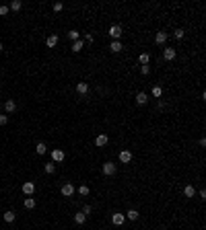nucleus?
Here are the masks:
<instances>
[{"label":"nucleus","instance_id":"nucleus-28","mask_svg":"<svg viewBox=\"0 0 206 230\" xmlns=\"http://www.w3.org/2000/svg\"><path fill=\"white\" fill-rule=\"evenodd\" d=\"M173 37H175V39H182V37H183V29H175V31H173Z\"/></svg>","mask_w":206,"mask_h":230},{"label":"nucleus","instance_id":"nucleus-19","mask_svg":"<svg viewBox=\"0 0 206 230\" xmlns=\"http://www.w3.org/2000/svg\"><path fill=\"white\" fill-rule=\"evenodd\" d=\"M4 109H6V113H13V111L17 109L15 101H6V103H4Z\"/></svg>","mask_w":206,"mask_h":230},{"label":"nucleus","instance_id":"nucleus-3","mask_svg":"<svg viewBox=\"0 0 206 230\" xmlns=\"http://www.w3.org/2000/svg\"><path fill=\"white\" fill-rule=\"evenodd\" d=\"M72 193H74V185H72V183H64V185H62V195L70 197Z\"/></svg>","mask_w":206,"mask_h":230},{"label":"nucleus","instance_id":"nucleus-36","mask_svg":"<svg viewBox=\"0 0 206 230\" xmlns=\"http://www.w3.org/2000/svg\"><path fill=\"white\" fill-rule=\"evenodd\" d=\"M2 49H4V47H2V43H0V51H2Z\"/></svg>","mask_w":206,"mask_h":230},{"label":"nucleus","instance_id":"nucleus-11","mask_svg":"<svg viewBox=\"0 0 206 230\" xmlns=\"http://www.w3.org/2000/svg\"><path fill=\"white\" fill-rule=\"evenodd\" d=\"M21 8H23V2H21V0H13L8 4V10H13V12H17V10H21Z\"/></svg>","mask_w":206,"mask_h":230},{"label":"nucleus","instance_id":"nucleus-23","mask_svg":"<svg viewBox=\"0 0 206 230\" xmlns=\"http://www.w3.org/2000/svg\"><path fill=\"white\" fill-rule=\"evenodd\" d=\"M161 95H163V88L159 86V84H157V86H152V97H155V99H161Z\"/></svg>","mask_w":206,"mask_h":230},{"label":"nucleus","instance_id":"nucleus-34","mask_svg":"<svg viewBox=\"0 0 206 230\" xmlns=\"http://www.w3.org/2000/svg\"><path fill=\"white\" fill-rule=\"evenodd\" d=\"M91 212H93V208H91V206H85V208H83V214H85V216L91 214Z\"/></svg>","mask_w":206,"mask_h":230},{"label":"nucleus","instance_id":"nucleus-20","mask_svg":"<svg viewBox=\"0 0 206 230\" xmlns=\"http://www.w3.org/2000/svg\"><path fill=\"white\" fill-rule=\"evenodd\" d=\"M138 60H140V64H142V66H148V60H151V56H148L147 51H144V54L138 56Z\"/></svg>","mask_w":206,"mask_h":230},{"label":"nucleus","instance_id":"nucleus-2","mask_svg":"<svg viewBox=\"0 0 206 230\" xmlns=\"http://www.w3.org/2000/svg\"><path fill=\"white\" fill-rule=\"evenodd\" d=\"M107 142H109V138L105 136V134H99L97 138H95V146H99V148H103V146H107Z\"/></svg>","mask_w":206,"mask_h":230},{"label":"nucleus","instance_id":"nucleus-30","mask_svg":"<svg viewBox=\"0 0 206 230\" xmlns=\"http://www.w3.org/2000/svg\"><path fill=\"white\" fill-rule=\"evenodd\" d=\"M10 10H8V6H0V17H6Z\"/></svg>","mask_w":206,"mask_h":230},{"label":"nucleus","instance_id":"nucleus-10","mask_svg":"<svg viewBox=\"0 0 206 230\" xmlns=\"http://www.w3.org/2000/svg\"><path fill=\"white\" fill-rule=\"evenodd\" d=\"M45 45H48V47H56V45H58V35H48Z\"/></svg>","mask_w":206,"mask_h":230},{"label":"nucleus","instance_id":"nucleus-14","mask_svg":"<svg viewBox=\"0 0 206 230\" xmlns=\"http://www.w3.org/2000/svg\"><path fill=\"white\" fill-rule=\"evenodd\" d=\"M183 195H186V197H194V195H196V189H194V185H186V189H183Z\"/></svg>","mask_w":206,"mask_h":230},{"label":"nucleus","instance_id":"nucleus-26","mask_svg":"<svg viewBox=\"0 0 206 230\" xmlns=\"http://www.w3.org/2000/svg\"><path fill=\"white\" fill-rule=\"evenodd\" d=\"M45 150H48V148H45L44 142H39L37 146H35V152H37V154H45Z\"/></svg>","mask_w":206,"mask_h":230},{"label":"nucleus","instance_id":"nucleus-15","mask_svg":"<svg viewBox=\"0 0 206 230\" xmlns=\"http://www.w3.org/2000/svg\"><path fill=\"white\" fill-rule=\"evenodd\" d=\"M147 101H148L147 93H138V95H136V103H138V105H144Z\"/></svg>","mask_w":206,"mask_h":230},{"label":"nucleus","instance_id":"nucleus-8","mask_svg":"<svg viewBox=\"0 0 206 230\" xmlns=\"http://www.w3.org/2000/svg\"><path fill=\"white\" fill-rule=\"evenodd\" d=\"M163 56H165V60H175L177 51H175V47H165V51H163Z\"/></svg>","mask_w":206,"mask_h":230},{"label":"nucleus","instance_id":"nucleus-7","mask_svg":"<svg viewBox=\"0 0 206 230\" xmlns=\"http://www.w3.org/2000/svg\"><path fill=\"white\" fill-rule=\"evenodd\" d=\"M111 222H113L116 226H122L124 222H126V216H124V214H113V216H111Z\"/></svg>","mask_w":206,"mask_h":230},{"label":"nucleus","instance_id":"nucleus-9","mask_svg":"<svg viewBox=\"0 0 206 230\" xmlns=\"http://www.w3.org/2000/svg\"><path fill=\"white\" fill-rule=\"evenodd\" d=\"M116 173V164L113 162H105L103 164V175H113Z\"/></svg>","mask_w":206,"mask_h":230},{"label":"nucleus","instance_id":"nucleus-1","mask_svg":"<svg viewBox=\"0 0 206 230\" xmlns=\"http://www.w3.org/2000/svg\"><path fill=\"white\" fill-rule=\"evenodd\" d=\"M23 193H25V195H27V197H31V195H33V193H35V185H33V183H31V181L23 183Z\"/></svg>","mask_w":206,"mask_h":230},{"label":"nucleus","instance_id":"nucleus-25","mask_svg":"<svg viewBox=\"0 0 206 230\" xmlns=\"http://www.w3.org/2000/svg\"><path fill=\"white\" fill-rule=\"evenodd\" d=\"M83 45H85V43H83L80 39H79V41H74V43H72V51H76V54H79L80 49H83Z\"/></svg>","mask_w":206,"mask_h":230},{"label":"nucleus","instance_id":"nucleus-16","mask_svg":"<svg viewBox=\"0 0 206 230\" xmlns=\"http://www.w3.org/2000/svg\"><path fill=\"white\" fill-rule=\"evenodd\" d=\"M109 49H111L113 54H118V51H122V43H120V41H111V45H109Z\"/></svg>","mask_w":206,"mask_h":230},{"label":"nucleus","instance_id":"nucleus-31","mask_svg":"<svg viewBox=\"0 0 206 230\" xmlns=\"http://www.w3.org/2000/svg\"><path fill=\"white\" fill-rule=\"evenodd\" d=\"M148 72H151V68H148V66H140V74H144V76H147Z\"/></svg>","mask_w":206,"mask_h":230},{"label":"nucleus","instance_id":"nucleus-13","mask_svg":"<svg viewBox=\"0 0 206 230\" xmlns=\"http://www.w3.org/2000/svg\"><path fill=\"white\" fill-rule=\"evenodd\" d=\"M155 41H157L159 45H161V43H165V41H167V33H165V31H159V33L155 35Z\"/></svg>","mask_w":206,"mask_h":230},{"label":"nucleus","instance_id":"nucleus-5","mask_svg":"<svg viewBox=\"0 0 206 230\" xmlns=\"http://www.w3.org/2000/svg\"><path fill=\"white\" fill-rule=\"evenodd\" d=\"M109 35H111L113 39L122 37V27H120V25H113V27H109Z\"/></svg>","mask_w":206,"mask_h":230},{"label":"nucleus","instance_id":"nucleus-4","mask_svg":"<svg viewBox=\"0 0 206 230\" xmlns=\"http://www.w3.org/2000/svg\"><path fill=\"white\" fill-rule=\"evenodd\" d=\"M130 160H132V152H130V150H122V152H120V162L128 164Z\"/></svg>","mask_w":206,"mask_h":230},{"label":"nucleus","instance_id":"nucleus-33","mask_svg":"<svg viewBox=\"0 0 206 230\" xmlns=\"http://www.w3.org/2000/svg\"><path fill=\"white\" fill-rule=\"evenodd\" d=\"M6 123H8V117H6V115H0V125H6Z\"/></svg>","mask_w":206,"mask_h":230},{"label":"nucleus","instance_id":"nucleus-6","mask_svg":"<svg viewBox=\"0 0 206 230\" xmlns=\"http://www.w3.org/2000/svg\"><path fill=\"white\" fill-rule=\"evenodd\" d=\"M52 160H54V162H62L64 160V150H58V148L52 150Z\"/></svg>","mask_w":206,"mask_h":230},{"label":"nucleus","instance_id":"nucleus-27","mask_svg":"<svg viewBox=\"0 0 206 230\" xmlns=\"http://www.w3.org/2000/svg\"><path fill=\"white\" fill-rule=\"evenodd\" d=\"M79 31H76V29H72V31H68V37H70V39H72V41H79Z\"/></svg>","mask_w":206,"mask_h":230},{"label":"nucleus","instance_id":"nucleus-24","mask_svg":"<svg viewBox=\"0 0 206 230\" xmlns=\"http://www.w3.org/2000/svg\"><path fill=\"white\" fill-rule=\"evenodd\" d=\"M4 222H15V212H4Z\"/></svg>","mask_w":206,"mask_h":230},{"label":"nucleus","instance_id":"nucleus-35","mask_svg":"<svg viewBox=\"0 0 206 230\" xmlns=\"http://www.w3.org/2000/svg\"><path fill=\"white\" fill-rule=\"evenodd\" d=\"M85 41H87V43H93V35L87 33V35H85Z\"/></svg>","mask_w":206,"mask_h":230},{"label":"nucleus","instance_id":"nucleus-21","mask_svg":"<svg viewBox=\"0 0 206 230\" xmlns=\"http://www.w3.org/2000/svg\"><path fill=\"white\" fill-rule=\"evenodd\" d=\"M25 208H27V210H33V208H35V199H33V197H25Z\"/></svg>","mask_w":206,"mask_h":230},{"label":"nucleus","instance_id":"nucleus-18","mask_svg":"<svg viewBox=\"0 0 206 230\" xmlns=\"http://www.w3.org/2000/svg\"><path fill=\"white\" fill-rule=\"evenodd\" d=\"M124 216H126L128 220H138V216H140V214H138L136 210H128V214H124Z\"/></svg>","mask_w":206,"mask_h":230},{"label":"nucleus","instance_id":"nucleus-17","mask_svg":"<svg viewBox=\"0 0 206 230\" xmlns=\"http://www.w3.org/2000/svg\"><path fill=\"white\" fill-rule=\"evenodd\" d=\"M85 220H87V216H85L83 212H79V214H74V222H76V224H85Z\"/></svg>","mask_w":206,"mask_h":230},{"label":"nucleus","instance_id":"nucleus-32","mask_svg":"<svg viewBox=\"0 0 206 230\" xmlns=\"http://www.w3.org/2000/svg\"><path fill=\"white\" fill-rule=\"evenodd\" d=\"M62 8H64V4H62V2H56V4H54V10H56V12H60Z\"/></svg>","mask_w":206,"mask_h":230},{"label":"nucleus","instance_id":"nucleus-12","mask_svg":"<svg viewBox=\"0 0 206 230\" xmlns=\"http://www.w3.org/2000/svg\"><path fill=\"white\" fill-rule=\"evenodd\" d=\"M76 93H79V95H87L89 93V84L87 82H79V84H76Z\"/></svg>","mask_w":206,"mask_h":230},{"label":"nucleus","instance_id":"nucleus-29","mask_svg":"<svg viewBox=\"0 0 206 230\" xmlns=\"http://www.w3.org/2000/svg\"><path fill=\"white\" fill-rule=\"evenodd\" d=\"M79 193H80V195H89V187L87 185H80L79 187Z\"/></svg>","mask_w":206,"mask_h":230},{"label":"nucleus","instance_id":"nucleus-22","mask_svg":"<svg viewBox=\"0 0 206 230\" xmlns=\"http://www.w3.org/2000/svg\"><path fill=\"white\" fill-rule=\"evenodd\" d=\"M45 173H48V175H54L56 173V162H48V164H45Z\"/></svg>","mask_w":206,"mask_h":230}]
</instances>
